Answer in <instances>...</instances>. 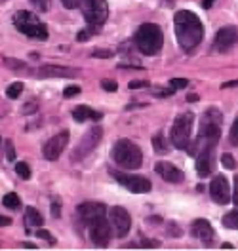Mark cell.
Returning a JSON list of instances; mask_svg holds the SVG:
<instances>
[{
	"instance_id": "cell-1",
	"label": "cell",
	"mask_w": 238,
	"mask_h": 251,
	"mask_svg": "<svg viewBox=\"0 0 238 251\" xmlns=\"http://www.w3.org/2000/svg\"><path fill=\"white\" fill-rule=\"evenodd\" d=\"M175 23V38L179 42V46L185 51H190L202 42L204 36V27L202 21L198 19L196 14H192L189 10H179L174 17Z\"/></svg>"
},
{
	"instance_id": "cell-2",
	"label": "cell",
	"mask_w": 238,
	"mask_h": 251,
	"mask_svg": "<svg viewBox=\"0 0 238 251\" xmlns=\"http://www.w3.org/2000/svg\"><path fill=\"white\" fill-rule=\"evenodd\" d=\"M111 158L114 160L116 166H120L122 170H130V172L139 170L143 164L141 149L130 139H120V141L114 143L111 151Z\"/></svg>"
},
{
	"instance_id": "cell-3",
	"label": "cell",
	"mask_w": 238,
	"mask_h": 251,
	"mask_svg": "<svg viewBox=\"0 0 238 251\" xmlns=\"http://www.w3.org/2000/svg\"><path fill=\"white\" fill-rule=\"evenodd\" d=\"M135 46L145 55H155L162 50L164 44V34L157 23H143L135 32Z\"/></svg>"
},
{
	"instance_id": "cell-4",
	"label": "cell",
	"mask_w": 238,
	"mask_h": 251,
	"mask_svg": "<svg viewBox=\"0 0 238 251\" xmlns=\"http://www.w3.org/2000/svg\"><path fill=\"white\" fill-rule=\"evenodd\" d=\"M14 25L19 32H23L29 38H36V40H46L48 29L44 23L38 21V17L31 14V12H17L14 16Z\"/></svg>"
},
{
	"instance_id": "cell-5",
	"label": "cell",
	"mask_w": 238,
	"mask_h": 251,
	"mask_svg": "<svg viewBox=\"0 0 238 251\" xmlns=\"http://www.w3.org/2000/svg\"><path fill=\"white\" fill-rule=\"evenodd\" d=\"M77 8L92 27H101L109 17L107 0H77Z\"/></svg>"
},
{
	"instance_id": "cell-6",
	"label": "cell",
	"mask_w": 238,
	"mask_h": 251,
	"mask_svg": "<svg viewBox=\"0 0 238 251\" xmlns=\"http://www.w3.org/2000/svg\"><path fill=\"white\" fill-rule=\"evenodd\" d=\"M194 116L190 112L179 114L172 126V143L175 149H187L190 145V131H192Z\"/></svg>"
},
{
	"instance_id": "cell-7",
	"label": "cell",
	"mask_w": 238,
	"mask_h": 251,
	"mask_svg": "<svg viewBox=\"0 0 238 251\" xmlns=\"http://www.w3.org/2000/svg\"><path fill=\"white\" fill-rule=\"evenodd\" d=\"M101 137H103V129L99 126H94L86 135H82L80 141L77 143V147H75V151H73V162H80L88 154H92L94 149L101 141Z\"/></svg>"
},
{
	"instance_id": "cell-8",
	"label": "cell",
	"mask_w": 238,
	"mask_h": 251,
	"mask_svg": "<svg viewBox=\"0 0 238 251\" xmlns=\"http://www.w3.org/2000/svg\"><path fill=\"white\" fill-rule=\"evenodd\" d=\"M109 223L118 238H124L132 228V217L122 205H114L109 209Z\"/></svg>"
},
{
	"instance_id": "cell-9",
	"label": "cell",
	"mask_w": 238,
	"mask_h": 251,
	"mask_svg": "<svg viewBox=\"0 0 238 251\" xmlns=\"http://www.w3.org/2000/svg\"><path fill=\"white\" fill-rule=\"evenodd\" d=\"M114 179L122 185L124 188H128L130 192H135V194H143V192H149L151 190V181L143 175H132V173H112Z\"/></svg>"
},
{
	"instance_id": "cell-10",
	"label": "cell",
	"mask_w": 238,
	"mask_h": 251,
	"mask_svg": "<svg viewBox=\"0 0 238 251\" xmlns=\"http://www.w3.org/2000/svg\"><path fill=\"white\" fill-rule=\"evenodd\" d=\"M88 230H90V240L94 242V246H97V248H107V246H109L112 226H111V223L105 221V217L92 223V225L88 226Z\"/></svg>"
},
{
	"instance_id": "cell-11",
	"label": "cell",
	"mask_w": 238,
	"mask_h": 251,
	"mask_svg": "<svg viewBox=\"0 0 238 251\" xmlns=\"http://www.w3.org/2000/svg\"><path fill=\"white\" fill-rule=\"evenodd\" d=\"M105 215H107L105 204H99V202H86V204L79 205V217L86 226H90V225L95 223L97 219H103Z\"/></svg>"
},
{
	"instance_id": "cell-12",
	"label": "cell",
	"mask_w": 238,
	"mask_h": 251,
	"mask_svg": "<svg viewBox=\"0 0 238 251\" xmlns=\"http://www.w3.org/2000/svg\"><path fill=\"white\" fill-rule=\"evenodd\" d=\"M210 196L213 198V202L215 204H229L231 202V187H229V181H227V177H223V175H217L215 179H212V183H210Z\"/></svg>"
},
{
	"instance_id": "cell-13",
	"label": "cell",
	"mask_w": 238,
	"mask_h": 251,
	"mask_svg": "<svg viewBox=\"0 0 238 251\" xmlns=\"http://www.w3.org/2000/svg\"><path fill=\"white\" fill-rule=\"evenodd\" d=\"M238 42V29L237 27H223L215 34L213 40V50L215 51H229L233 46H237Z\"/></svg>"
},
{
	"instance_id": "cell-14",
	"label": "cell",
	"mask_w": 238,
	"mask_h": 251,
	"mask_svg": "<svg viewBox=\"0 0 238 251\" xmlns=\"http://www.w3.org/2000/svg\"><path fill=\"white\" fill-rule=\"evenodd\" d=\"M67 143H69V133H67V131L55 133V135L44 145V149H42L44 158H46V160H52V162L57 160V158L61 156L63 149H67Z\"/></svg>"
},
{
	"instance_id": "cell-15",
	"label": "cell",
	"mask_w": 238,
	"mask_h": 251,
	"mask_svg": "<svg viewBox=\"0 0 238 251\" xmlns=\"http://www.w3.org/2000/svg\"><path fill=\"white\" fill-rule=\"evenodd\" d=\"M190 232H192V236H194L196 240H200V242H202L204 246H208V248L213 244L215 232H213L210 221H206V219L192 221V225H190Z\"/></svg>"
},
{
	"instance_id": "cell-16",
	"label": "cell",
	"mask_w": 238,
	"mask_h": 251,
	"mask_svg": "<svg viewBox=\"0 0 238 251\" xmlns=\"http://www.w3.org/2000/svg\"><path fill=\"white\" fill-rule=\"evenodd\" d=\"M196 172L200 177H208L213 170V147H202L196 154Z\"/></svg>"
},
{
	"instance_id": "cell-17",
	"label": "cell",
	"mask_w": 238,
	"mask_h": 251,
	"mask_svg": "<svg viewBox=\"0 0 238 251\" xmlns=\"http://www.w3.org/2000/svg\"><path fill=\"white\" fill-rule=\"evenodd\" d=\"M38 75L42 78H75L79 73L67 67H59V65H44L38 69Z\"/></svg>"
},
{
	"instance_id": "cell-18",
	"label": "cell",
	"mask_w": 238,
	"mask_h": 251,
	"mask_svg": "<svg viewBox=\"0 0 238 251\" xmlns=\"http://www.w3.org/2000/svg\"><path fill=\"white\" fill-rule=\"evenodd\" d=\"M155 172L159 173V175H162V179L168 181V183H181L185 179L183 172L177 170L174 164H170V162H159L155 166Z\"/></svg>"
},
{
	"instance_id": "cell-19",
	"label": "cell",
	"mask_w": 238,
	"mask_h": 251,
	"mask_svg": "<svg viewBox=\"0 0 238 251\" xmlns=\"http://www.w3.org/2000/svg\"><path fill=\"white\" fill-rule=\"evenodd\" d=\"M73 118L77 120V122H86V120H101L103 116H101V112H97V110L90 109V107H86V105H80L77 109L73 110Z\"/></svg>"
},
{
	"instance_id": "cell-20",
	"label": "cell",
	"mask_w": 238,
	"mask_h": 251,
	"mask_svg": "<svg viewBox=\"0 0 238 251\" xmlns=\"http://www.w3.org/2000/svg\"><path fill=\"white\" fill-rule=\"evenodd\" d=\"M25 221H27V225L40 226V225L44 223V217L40 215V211H38V209H34V207H27V209H25Z\"/></svg>"
},
{
	"instance_id": "cell-21",
	"label": "cell",
	"mask_w": 238,
	"mask_h": 251,
	"mask_svg": "<svg viewBox=\"0 0 238 251\" xmlns=\"http://www.w3.org/2000/svg\"><path fill=\"white\" fill-rule=\"evenodd\" d=\"M2 204L6 205V207H10V209H19L21 207V200H19V196H17L16 192H10V194H6L2 198Z\"/></svg>"
},
{
	"instance_id": "cell-22",
	"label": "cell",
	"mask_w": 238,
	"mask_h": 251,
	"mask_svg": "<svg viewBox=\"0 0 238 251\" xmlns=\"http://www.w3.org/2000/svg\"><path fill=\"white\" fill-rule=\"evenodd\" d=\"M153 149H155V152H159V154H166V152H170V149H168V141H166L162 135L153 137Z\"/></svg>"
},
{
	"instance_id": "cell-23",
	"label": "cell",
	"mask_w": 238,
	"mask_h": 251,
	"mask_svg": "<svg viewBox=\"0 0 238 251\" xmlns=\"http://www.w3.org/2000/svg\"><path fill=\"white\" fill-rule=\"evenodd\" d=\"M223 225L227 228H233V230H238V211H231L223 217Z\"/></svg>"
},
{
	"instance_id": "cell-24",
	"label": "cell",
	"mask_w": 238,
	"mask_h": 251,
	"mask_svg": "<svg viewBox=\"0 0 238 251\" xmlns=\"http://www.w3.org/2000/svg\"><path fill=\"white\" fill-rule=\"evenodd\" d=\"M23 92V84L21 82H14V84H10L8 86V90H6V95L10 97V99H17L19 95Z\"/></svg>"
},
{
	"instance_id": "cell-25",
	"label": "cell",
	"mask_w": 238,
	"mask_h": 251,
	"mask_svg": "<svg viewBox=\"0 0 238 251\" xmlns=\"http://www.w3.org/2000/svg\"><path fill=\"white\" fill-rule=\"evenodd\" d=\"M16 173L21 179H29L31 177V168L25 164V162H17L16 164Z\"/></svg>"
},
{
	"instance_id": "cell-26",
	"label": "cell",
	"mask_w": 238,
	"mask_h": 251,
	"mask_svg": "<svg viewBox=\"0 0 238 251\" xmlns=\"http://www.w3.org/2000/svg\"><path fill=\"white\" fill-rule=\"evenodd\" d=\"M4 65L10 67V69H23V71L27 69V65L23 61H17V59H12V57H6V59H4Z\"/></svg>"
},
{
	"instance_id": "cell-27",
	"label": "cell",
	"mask_w": 238,
	"mask_h": 251,
	"mask_svg": "<svg viewBox=\"0 0 238 251\" xmlns=\"http://www.w3.org/2000/svg\"><path fill=\"white\" fill-rule=\"evenodd\" d=\"M170 86H172L174 90H183V88L189 86V80L187 78H172L170 80Z\"/></svg>"
},
{
	"instance_id": "cell-28",
	"label": "cell",
	"mask_w": 238,
	"mask_h": 251,
	"mask_svg": "<svg viewBox=\"0 0 238 251\" xmlns=\"http://www.w3.org/2000/svg\"><path fill=\"white\" fill-rule=\"evenodd\" d=\"M31 4L38 12H48L50 10V0H31Z\"/></svg>"
},
{
	"instance_id": "cell-29",
	"label": "cell",
	"mask_w": 238,
	"mask_h": 251,
	"mask_svg": "<svg viewBox=\"0 0 238 251\" xmlns=\"http://www.w3.org/2000/svg\"><path fill=\"white\" fill-rule=\"evenodd\" d=\"M229 141H231V145H238V118L233 122L231 133H229Z\"/></svg>"
},
{
	"instance_id": "cell-30",
	"label": "cell",
	"mask_w": 238,
	"mask_h": 251,
	"mask_svg": "<svg viewBox=\"0 0 238 251\" xmlns=\"http://www.w3.org/2000/svg\"><path fill=\"white\" fill-rule=\"evenodd\" d=\"M221 164L227 168V170H235V168H237V162H235V158L231 156V154H223Z\"/></svg>"
},
{
	"instance_id": "cell-31",
	"label": "cell",
	"mask_w": 238,
	"mask_h": 251,
	"mask_svg": "<svg viewBox=\"0 0 238 251\" xmlns=\"http://www.w3.org/2000/svg\"><path fill=\"white\" fill-rule=\"evenodd\" d=\"M36 236H38V238H42V240H46V242L50 244V246H53V244H55V238H53V236L50 234L48 230H44V228H38V232H36Z\"/></svg>"
},
{
	"instance_id": "cell-32",
	"label": "cell",
	"mask_w": 238,
	"mask_h": 251,
	"mask_svg": "<svg viewBox=\"0 0 238 251\" xmlns=\"http://www.w3.org/2000/svg\"><path fill=\"white\" fill-rule=\"evenodd\" d=\"M149 86H151V84L145 82V80H132V82L128 84L130 90H141V88H149Z\"/></svg>"
},
{
	"instance_id": "cell-33",
	"label": "cell",
	"mask_w": 238,
	"mask_h": 251,
	"mask_svg": "<svg viewBox=\"0 0 238 251\" xmlns=\"http://www.w3.org/2000/svg\"><path fill=\"white\" fill-rule=\"evenodd\" d=\"M101 88L107 90V92H116L118 90V84L114 80H101Z\"/></svg>"
},
{
	"instance_id": "cell-34",
	"label": "cell",
	"mask_w": 238,
	"mask_h": 251,
	"mask_svg": "<svg viewBox=\"0 0 238 251\" xmlns=\"http://www.w3.org/2000/svg\"><path fill=\"white\" fill-rule=\"evenodd\" d=\"M92 57L107 59V57H112V51L111 50H94V51H92Z\"/></svg>"
},
{
	"instance_id": "cell-35",
	"label": "cell",
	"mask_w": 238,
	"mask_h": 251,
	"mask_svg": "<svg viewBox=\"0 0 238 251\" xmlns=\"http://www.w3.org/2000/svg\"><path fill=\"white\" fill-rule=\"evenodd\" d=\"M6 158H8V160H12V162L16 160V151H14V143L10 141V139L6 141Z\"/></svg>"
},
{
	"instance_id": "cell-36",
	"label": "cell",
	"mask_w": 238,
	"mask_h": 251,
	"mask_svg": "<svg viewBox=\"0 0 238 251\" xmlns=\"http://www.w3.org/2000/svg\"><path fill=\"white\" fill-rule=\"evenodd\" d=\"M80 94V86H69V88H65L63 95L69 99V97H75V95Z\"/></svg>"
},
{
	"instance_id": "cell-37",
	"label": "cell",
	"mask_w": 238,
	"mask_h": 251,
	"mask_svg": "<svg viewBox=\"0 0 238 251\" xmlns=\"http://www.w3.org/2000/svg\"><path fill=\"white\" fill-rule=\"evenodd\" d=\"M52 215H53V217H59V215H61V211H59V202H53V204H52Z\"/></svg>"
},
{
	"instance_id": "cell-38",
	"label": "cell",
	"mask_w": 238,
	"mask_h": 251,
	"mask_svg": "<svg viewBox=\"0 0 238 251\" xmlns=\"http://www.w3.org/2000/svg\"><path fill=\"white\" fill-rule=\"evenodd\" d=\"M90 36H92V32H90V31H80V32H79V36H77V38H79L80 42H84V40H88Z\"/></svg>"
},
{
	"instance_id": "cell-39",
	"label": "cell",
	"mask_w": 238,
	"mask_h": 251,
	"mask_svg": "<svg viewBox=\"0 0 238 251\" xmlns=\"http://www.w3.org/2000/svg\"><path fill=\"white\" fill-rule=\"evenodd\" d=\"M233 202L238 207V177H235V194H233Z\"/></svg>"
},
{
	"instance_id": "cell-40",
	"label": "cell",
	"mask_w": 238,
	"mask_h": 251,
	"mask_svg": "<svg viewBox=\"0 0 238 251\" xmlns=\"http://www.w3.org/2000/svg\"><path fill=\"white\" fill-rule=\"evenodd\" d=\"M61 2H63L65 8H69V10L71 8H77V0H61Z\"/></svg>"
},
{
	"instance_id": "cell-41",
	"label": "cell",
	"mask_w": 238,
	"mask_h": 251,
	"mask_svg": "<svg viewBox=\"0 0 238 251\" xmlns=\"http://www.w3.org/2000/svg\"><path fill=\"white\" fill-rule=\"evenodd\" d=\"M8 225H12V219H10V217L0 215V226H8Z\"/></svg>"
},
{
	"instance_id": "cell-42",
	"label": "cell",
	"mask_w": 238,
	"mask_h": 251,
	"mask_svg": "<svg viewBox=\"0 0 238 251\" xmlns=\"http://www.w3.org/2000/svg\"><path fill=\"white\" fill-rule=\"evenodd\" d=\"M235 86H238V80H231V82H225V84H221L223 90H225V88H235Z\"/></svg>"
},
{
	"instance_id": "cell-43",
	"label": "cell",
	"mask_w": 238,
	"mask_h": 251,
	"mask_svg": "<svg viewBox=\"0 0 238 251\" xmlns=\"http://www.w3.org/2000/svg\"><path fill=\"white\" fill-rule=\"evenodd\" d=\"M21 248H25V250H36V246L31 244V242H25V244H21Z\"/></svg>"
},
{
	"instance_id": "cell-44",
	"label": "cell",
	"mask_w": 238,
	"mask_h": 251,
	"mask_svg": "<svg viewBox=\"0 0 238 251\" xmlns=\"http://www.w3.org/2000/svg\"><path fill=\"white\" fill-rule=\"evenodd\" d=\"M187 101H189V103H194V101H198V95H196V94H189V95H187Z\"/></svg>"
},
{
	"instance_id": "cell-45",
	"label": "cell",
	"mask_w": 238,
	"mask_h": 251,
	"mask_svg": "<svg viewBox=\"0 0 238 251\" xmlns=\"http://www.w3.org/2000/svg\"><path fill=\"white\" fill-rule=\"evenodd\" d=\"M212 4H213V0H204V2H202V8H212Z\"/></svg>"
},
{
	"instance_id": "cell-46",
	"label": "cell",
	"mask_w": 238,
	"mask_h": 251,
	"mask_svg": "<svg viewBox=\"0 0 238 251\" xmlns=\"http://www.w3.org/2000/svg\"><path fill=\"white\" fill-rule=\"evenodd\" d=\"M0 143H2V137H0Z\"/></svg>"
}]
</instances>
